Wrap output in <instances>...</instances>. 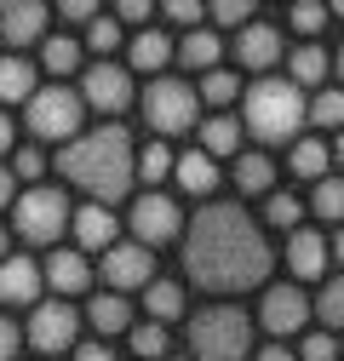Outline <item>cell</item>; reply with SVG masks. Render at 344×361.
<instances>
[{
    "mask_svg": "<svg viewBox=\"0 0 344 361\" xmlns=\"http://www.w3.org/2000/svg\"><path fill=\"white\" fill-rule=\"evenodd\" d=\"M270 241L235 201H207L184 230V276L201 293H252L270 281Z\"/></svg>",
    "mask_w": 344,
    "mask_h": 361,
    "instance_id": "1",
    "label": "cell"
},
{
    "mask_svg": "<svg viewBox=\"0 0 344 361\" xmlns=\"http://www.w3.org/2000/svg\"><path fill=\"white\" fill-rule=\"evenodd\" d=\"M58 172L69 178L75 190H86L98 207L126 201V195H133V184H138V149H133V132H126L121 121H109V126H98V132H80L75 144H63Z\"/></svg>",
    "mask_w": 344,
    "mask_h": 361,
    "instance_id": "2",
    "label": "cell"
},
{
    "mask_svg": "<svg viewBox=\"0 0 344 361\" xmlns=\"http://www.w3.org/2000/svg\"><path fill=\"white\" fill-rule=\"evenodd\" d=\"M241 109H247V132L258 144H287V138L298 144V126L310 121V104L293 80H252Z\"/></svg>",
    "mask_w": 344,
    "mask_h": 361,
    "instance_id": "3",
    "label": "cell"
},
{
    "mask_svg": "<svg viewBox=\"0 0 344 361\" xmlns=\"http://www.w3.org/2000/svg\"><path fill=\"white\" fill-rule=\"evenodd\" d=\"M252 322L235 304H207L190 315V361H247Z\"/></svg>",
    "mask_w": 344,
    "mask_h": 361,
    "instance_id": "4",
    "label": "cell"
},
{
    "mask_svg": "<svg viewBox=\"0 0 344 361\" xmlns=\"http://www.w3.org/2000/svg\"><path fill=\"white\" fill-rule=\"evenodd\" d=\"M138 104H144V121L161 144L178 138V132H195V121H201V92L190 80H172V75H155Z\"/></svg>",
    "mask_w": 344,
    "mask_h": 361,
    "instance_id": "5",
    "label": "cell"
},
{
    "mask_svg": "<svg viewBox=\"0 0 344 361\" xmlns=\"http://www.w3.org/2000/svg\"><path fill=\"white\" fill-rule=\"evenodd\" d=\"M12 230L23 235V247H52L63 230H75V212H69V195L52 190V184H35L18 195L12 207Z\"/></svg>",
    "mask_w": 344,
    "mask_h": 361,
    "instance_id": "6",
    "label": "cell"
},
{
    "mask_svg": "<svg viewBox=\"0 0 344 361\" xmlns=\"http://www.w3.org/2000/svg\"><path fill=\"white\" fill-rule=\"evenodd\" d=\"M80 115H86V98L69 92V86H40L29 98V109H23L29 132L47 138V144H75L80 138Z\"/></svg>",
    "mask_w": 344,
    "mask_h": 361,
    "instance_id": "7",
    "label": "cell"
},
{
    "mask_svg": "<svg viewBox=\"0 0 344 361\" xmlns=\"http://www.w3.org/2000/svg\"><path fill=\"white\" fill-rule=\"evenodd\" d=\"M184 230H190V224H184V212H178L172 195L144 190V195L133 201V235H138V247H166L172 235H184Z\"/></svg>",
    "mask_w": 344,
    "mask_h": 361,
    "instance_id": "8",
    "label": "cell"
},
{
    "mask_svg": "<svg viewBox=\"0 0 344 361\" xmlns=\"http://www.w3.org/2000/svg\"><path fill=\"white\" fill-rule=\"evenodd\" d=\"M29 344L40 355H58V350H75V333H80V315L69 298H52V304H35L29 310Z\"/></svg>",
    "mask_w": 344,
    "mask_h": 361,
    "instance_id": "9",
    "label": "cell"
},
{
    "mask_svg": "<svg viewBox=\"0 0 344 361\" xmlns=\"http://www.w3.org/2000/svg\"><path fill=\"white\" fill-rule=\"evenodd\" d=\"M80 98H86V109H98V115H121L133 98H144L138 86H133V75H126L121 63H92L80 75Z\"/></svg>",
    "mask_w": 344,
    "mask_h": 361,
    "instance_id": "10",
    "label": "cell"
},
{
    "mask_svg": "<svg viewBox=\"0 0 344 361\" xmlns=\"http://www.w3.org/2000/svg\"><path fill=\"white\" fill-rule=\"evenodd\" d=\"M316 315V304L305 298V287L298 281H281V287H264V304H258V322H264V333L276 338H293L298 327H305Z\"/></svg>",
    "mask_w": 344,
    "mask_h": 361,
    "instance_id": "11",
    "label": "cell"
},
{
    "mask_svg": "<svg viewBox=\"0 0 344 361\" xmlns=\"http://www.w3.org/2000/svg\"><path fill=\"white\" fill-rule=\"evenodd\" d=\"M104 281H109V293L149 287V281H155V258H149V247H138V241L109 247V252H104Z\"/></svg>",
    "mask_w": 344,
    "mask_h": 361,
    "instance_id": "12",
    "label": "cell"
},
{
    "mask_svg": "<svg viewBox=\"0 0 344 361\" xmlns=\"http://www.w3.org/2000/svg\"><path fill=\"white\" fill-rule=\"evenodd\" d=\"M0 47H47V6L40 0H18V6H6V18H0Z\"/></svg>",
    "mask_w": 344,
    "mask_h": 361,
    "instance_id": "13",
    "label": "cell"
},
{
    "mask_svg": "<svg viewBox=\"0 0 344 361\" xmlns=\"http://www.w3.org/2000/svg\"><path fill=\"white\" fill-rule=\"evenodd\" d=\"M40 287H47V264H35V258L0 264V304H40Z\"/></svg>",
    "mask_w": 344,
    "mask_h": 361,
    "instance_id": "14",
    "label": "cell"
},
{
    "mask_svg": "<svg viewBox=\"0 0 344 361\" xmlns=\"http://www.w3.org/2000/svg\"><path fill=\"white\" fill-rule=\"evenodd\" d=\"M230 52H235V63H241V69L264 75V69L281 58V35H276L270 23H252V29H241V35L230 40Z\"/></svg>",
    "mask_w": 344,
    "mask_h": 361,
    "instance_id": "15",
    "label": "cell"
},
{
    "mask_svg": "<svg viewBox=\"0 0 344 361\" xmlns=\"http://www.w3.org/2000/svg\"><path fill=\"white\" fill-rule=\"evenodd\" d=\"M47 287L58 293V298H80L86 287H92V264H86V252H52L47 258Z\"/></svg>",
    "mask_w": 344,
    "mask_h": 361,
    "instance_id": "16",
    "label": "cell"
},
{
    "mask_svg": "<svg viewBox=\"0 0 344 361\" xmlns=\"http://www.w3.org/2000/svg\"><path fill=\"white\" fill-rule=\"evenodd\" d=\"M327 258H333V247H327L316 230H293V241H287V269H293L298 281L327 276Z\"/></svg>",
    "mask_w": 344,
    "mask_h": 361,
    "instance_id": "17",
    "label": "cell"
},
{
    "mask_svg": "<svg viewBox=\"0 0 344 361\" xmlns=\"http://www.w3.org/2000/svg\"><path fill=\"white\" fill-rule=\"evenodd\" d=\"M75 241H80V252H109V247H121V241H115V212L98 207V201H86V207L75 212Z\"/></svg>",
    "mask_w": 344,
    "mask_h": 361,
    "instance_id": "18",
    "label": "cell"
},
{
    "mask_svg": "<svg viewBox=\"0 0 344 361\" xmlns=\"http://www.w3.org/2000/svg\"><path fill=\"white\" fill-rule=\"evenodd\" d=\"M219 58H224V35L219 29H190L184 40H178V63L184 69H195V75H212V69H219Z\"/></svg>",
    "mask_w": 344,
    "mask_h": 361,
    "instance_id": "19",
    "label": "cell"
},
{
    "mask_svg": "<svg viewBox=\"0 0 344 361\" xmlns=\"http://www.w3.org/2000/svg\"><path fill=\"white\" fill-rule=\"evenodd\" d=\"M126 58H133V69H144V75H161L172 58H178V40H172L166 29H144V35H133Z\"/></svg>",
    "mask_w": 344,
    "mask_h": 361,
    "instance_id": "20",
    "label": "cell"
},
{
    "mask_svg": "<svg viewBox=\"0 0 344 361\" xmlns=\"http://www.w3.org/2000/svg\"><path fill=\"white\" fill-rule=\"evenodd\" d=\"M241 132H247V121H235V115H212V121H201V132H195V149L201 155H212V161H224V155H241Z\"/></svg>",
    "mask_w": 344,
    "mask_h": 361,
    "instance_id": "21",
    "label": "cell"
},
{
    "mask_svg": "<svg viewBox=\"0 0 344 361\" xmlns=\"http://www.w3.org/2000/svg\"><path fill=\"white\" fill-rule=\"evenodd\" d=\"M35 92H40V86H35V63L23 52H6V58H0V104H23L29 109Z\"/></svg>",
    "mask_w": 344,
    "mask_h": 361,
    "instance_id": "22",
    "label": "cell"
},
{
    "mask_svg": "<svg viewBox=\"0 0 344 361\" xmlns=\"http://www.w3.org/2000/svg\"><path fill=\"white\" fill-rule=\"evenodd\" d=\"M230 178H235V190H241V195H264V201L276 195V161H270V155H258V149L235 155V172H230Z\"/></svg>",
    "mask_w": 344,
    "mask_h": 361,
    "instance_id": "23",
    "label": "cell"
},
{
    "mask_svg": "<svg viewBox=\"0 0 344 361\" xmlns=\"http://www.w3.org/2000/svg\"><path fill=\"white\" fill-rule=\"evenodd\" d=\"M86 322H92L104 338H121V333H133V304H126L121 293H98L92 304H86Z\"/></svg>",
    "mask_w": 344,
    "mask_h": 361,
    "instance_id": "24",
    "label": "cell"
},
{
    "mask_svg": "<svg viewBox=\"0 0 344 361\" xmlns=\"http://www.w3.org/2000/svg\"><path fill=\"white\" fill-rule=\"evenodd\" d=\"M172 178H178V190L184 195H212V190H219V161H212V155H201V149H190V155H178V172H172Z\"/></svg>",
    "mask_w": 344,
    "mask_h": 361,
    "instance_id": "25",
    "label": "cell"
},
{
    "mask_svg": "<svg viewBox=\"0 0 344 361\" xmlns=\"http://www.w3.org/2000/svg\"><path fill=\"white\" fill-rule=\"evenodd\" d=\"M287 69H293V86H298V92H310V86H321V80H327L333 58L316 47V40H298V47H293V58H287Z\"/></svg>",
    "mask_w": 344,
    "mask_h": 361,
    "instance_id": "26",
    "label": "cell"
},
{
    "mask_svg": "<svg viewBox=\"0 0 344 361\" xmlns=\"http://www.w3.org/2000/svg\"><path fill=\"white\" fill-rule=\"evenodd\" d=\"M287 166H293V178H305V184H321L327 166H333V149L321 138H298L293 155H287Z\"/></svg>",
    "mask_w": 344,
    "mask_h": 361,
    "instance_id": "27",
    "label": "cell"
},
{
    "mask_svg": "<svg viewBox=\"0 0 344 361\" xmlns=\"http://www.w3.org/2000/svg\"><path fill=\"white\" fill-rule=\"evenodd\" d=\"M144 310H149V322H161V327H166V322H178V315H184V287H178V281H166V276L149 281V287H144Z\"/></svg>",
    "mask_w": 344,
    "mask_h": 361,
    "instance_id": "28",
    "label": "cell"
},
{
    "mask_svg": "<svg viewBox=\"0 0 344 361\" xmlns=\"http://www.w3.org/2000/svg\"><path fill=\"white\" fill-rule=\"evenodd\" d=\"M80 52H86V40H75V35H52L47 47H40V63H47L52 75H75V69H80Z\"/></svg>",
    "mask_w": 344,
    "mask_h": 361,
    "instance_id": "29",
    "label": "cell"
},
{
    "mask_svg": "<svg viewBox=\"0 0 344 361\" xmlns=\"http://www.w3.org/2000/svg\"><path fill=\"white\" fill-rule=\"evenodd\" d=\"M195 92H201V104H207V109H230V104L241 98V80H235L230 69H212V75H201Z\"/></svg>",
    "mask_w": 344,
    "mask_h": 361,
    "instance_id": "30",
    "label": "cell"
},
{
    "mask_svg": "<svg viewBox=\"0 0 344 361\" xmlns=\"http://www.w3.org/2000/svg\"><path fill=\"white\" fill-rule=\"evenodd\" d=\"M172 172H178V155H172L161 138L138 149V184H161V178H172Z\"/></svg>",
    "mask_w": 344,
    "mask_h": 361,
    "instance_id": "31",
    "label": "cell"
},
{
    "mask_svg": "<svg viewBox=\"0 0 344 361\" xmlns=\"http://www.w3.org/2000/svg\"><path fill=\"white\" fill-rule=\"evenodd\" d=\"M316 322H321V333H344V276H333L327 287H321V298H316Z\"/></svg>",
    "mask_w": 344,
    "mask_h": 361,
    "instance_id": "32",
    "label": "cell"
},
{
    "mask_svg": "<svg viewBox=\"0 0 344 361\" xmlns=\"http://www.w3.org/2000/svg\"><path fill=\"white\" fill-rule=\"evenodd\" d=\"M310 126L344 132V86H321V92L310 98Z\"/></svg>",
    "mask_w": 344,
    "mask_h": 361,
    "instance_id": "33",
    "label": "cell"
},
{
    "mask_svg": "<svg viewBox=\"0 0 344 361\" xmlns=\"http://www.w3.org/2000/svg\"><path fill=\"white\" fill-rule=\"evenodd\" d=\"M310 207H316V218H327V224H338V230H344V178H321Z\"/></svg>",
    "mask_w": 344,
    "mask_h": 361,
    "instance_id": "34",
    "label": "cell"
},
{
    "mask_svg": "<svg viewBox=\"0 0 344 361\" xmlns=\"http://www.w3.org/2000/svg\"><path fill=\"white\" fill-rule=\"evenodd\" d=\"M207 23H212V29H235V35H241V29H252L258 18H252L247 0H219V6H207Z\"/></svg>",
    "mask_w": 344,
    "mask_h": 361,
    "instance_id": "35",
    "label": "cell"
},
{
    "mask_svg": "<svg viewBox=\"0 0 344 361\" xmlns=\"http://www.w3.org/2000/svg\"><path fill=\"white\" fill-rule=\"evenodd\" d=\"M126 338H133V355H144V361H166V327H161V322H138Z\"/></svg>",
    "mask_w": 344,
    "mask_h": 361,
    "instance_id": "36",
    "label": "cell"
},
{
    "mask_svg": "<svg viewBox=\"0 0 344 361\" xmlns=\"http://www.w3.org/2000/svg\"><path fill=\"white\" fill-rule=\"evenodd\" d=\"M161 18L172 23V29H207V6H195V0H166V6H161Z\"/></svg>",
    "mask_w": 344,
    "mask_h": 361,
    "instance_id": "37",
    "label": "cell"
},
{
    "mask_svg": "<svg viewBox=\"0 0 344 361\" xmlns=\"http://www.w3.org/2000/svg\"><path fill=\"white\" fill-rule=\"evenodd\" d=\"M298 212H305V207H298V195H287V190H276L264 201V218L276 224V230H298Z\"/></svg>",
    "mask_w": 344,
    "mask_h": 361,
    "instance_id": "38",
    "label": "cell"
},
{
    "mask_svg": "<svg viewBox=\"0 0 344 361\" xmlns=\"http://www.w3.org/2000/svg\"><path fill=\"white\" fill-rule=\"evenodd\" d=\"M115 47H121V23H115V18H98L92 29H86V52H98L104 63H109Z\"/></svg>",
    "mask_w": 344,
    "mask_h": 361,
    "instance_id": "39",
    "label": "cell"
},
{
    "mask_svg": "<svg viewBox=\"0 0 344 361\" xmlns=\"http://www.w3.org/2000/svg\"><path fill=\"white\" fill-rule=\"evenodd\" d=\"M298 361H338V338L333 333H305L298 338Z\"/></svg>",
    "mask_w": 344,
    "mask_h": 361,
    "instance_id": "40",
    "label": "cell"
},
{
    "mask_svg": "<svg viewBox=\"0 0 344 361\" xmlns=\"http://www.w3.org/2000/svg\"><path fill=\"white\" fill-rule=\"evenodd\" d=\"M287 23H293V29H298V35H316V29H321V23H327V12H321V6H316V0H298V6H293V12H287Z\"/></svg>",
    "mask_w": 344,
    "mask_h": 361,
    "instance_id": "41",
    "label": "cell"
},
{
    "mask_svg": "<svg viewBox=\"0 0 344 361\" xmlns=\"http://www.w3.org/2000/svg\"><path fill=\"white\" fill-rule=\"evenodd\" d=\"M58 18H63V23H75V29H92L104 12L92 6V0H63V6H58Z\"/></svg>",
    "mask_w": 344,
    "mask_h": 361,
    "instance_id": "42",
    "label": "cell"
},
{
    "mask_svg": "<svg viewBox=\"0 0 344 361\" xmlns=\"http://www.w3.org/2000/svg\"><path fill=\"white\" fill-rule=\"evenodd\" d=\"M40 172H47V155H40L35 144H23V149L12 155V178H40Z\"/></svg>",
    "mask_w": 344,
    "mask_h": 361,
    "instance_id": "43",
    "label": "cell"
},
{
    "mask_svg": "<svg viewBox=\"0 0 344 361\" xmlns=\"http://www.w3.org/2000/svg\"><path fill=\"white\" fill-rule=\"evenodd\" d=\"M149 18H155V12L144 6V0H121V6H115V23H133L138 35H144V23H149Z\"/></svg>",
    "mask_w": 344,
    "mask_h": 361,
    "instance_id": "44",
    "label": "cell"
},
{
    "mask_svg": "<svg viewBox=\"0 0 344 361\" xmlns=\"http://www.w3.org/2000/svg\"><path fill=\"white\" fill-rule=\"evenodd\" d=\"M18 344H23L18 322H12V315H0V361H12V355H18Z\"/></svg>",
    "mask_w": 344,
    "mask_h": 361,
    "instance_id": "45",
    "label": "cell"
},
{
    "mask_svg": "<svg viewBox=\"0 0 344 361\" xmlns=\"http://www.w3.org/2000/svg\"><path fill=\"white\" fill-rule=\"evenodd\" d=\"M75 361H115L109 344H75Z\"/></svg>",
    "mask_w": 344,
    "mask_h": 361,
    "instance_id": "46",
    "label": "cell"
},
{
    "mask_svg": "<svg viewBox=\"0 0 344 361\" xmlns=\"http://www.w3.org/2000/svg\"><path fill=\"white\" fill-rule=\"evenodd\" d=\"M252 361H298V350H287V344H264Z\"/></svg>",
    "mask_w": 344,
    "mask_h": 361,
    "instance_id": "47",
    "label": "cell"
},
{
    "mask_svg": "<svg viewBox=\"0 0 344 361\" xmlns=\"http://www.w3.org/2000/svg\"><path fill=\"white\" fill-rule=\"evenodd\" d=\"M12 144H18V132H12V121H6V115H0V155H6Z\"/></svg>",
    "mask_w": 344,
    "mask_h": 361,
    "instance_id": "48",
    "label": "cell"
},
{
    "mask_svg": "<svg viewBox=\"0 0 344 361\" xmlns=\"http://www.w3.org/2000/svg\"><path fill=\"white\" fill-rule=\"evenodd\" d=\"M0 207H18V201H12V172H6V166H0Z\"/></svg>",
    "mask_w": 344,
    "mask_h": 361,
    "instance_id": "49",
    "label": "cell"
},
{
    "mask_svg": "<svg viewBox=\"0 0 344 361\" xmlns=\"http://www.w3.org/2000/svg\"><path fill=\"white\" fill-rule=\"evenodd\" d=\"M6 258H12V235H6V230H0V264H6Z\"/></svg>",
    "mask_w": 344,
    "mask_h": 361,
    "instance_id": "50",
    "label": "cell"
},
{
    "mask_svg": "<svg viewBox=\"0 0 344 361\" xmlns=\"http://www.w3.org/2000/svg\"><path fill=\"white\" fill-rule=\"evenodd\" d=\"M333 161L344 166V132H338V138H333Z\"/></svg>",
    "mask_w": 344,
    "mask_h": 361,
    "instance_id": "51",
    "label": "cell"
},
{
    "mask_svg": "<svg viewBox=\"0 0 344 361\" xmlns=\"http://www.w3.org/2000/svg\"><path fill=\"white\" fill-rule=\"evenodd\" d=\"M333 75H338V80H344V47H338V52H333Z\"/></svg>",
    "mask_w": 344,
    "mask_h": 361,
    "instance_id": "52",
    "label": "cell"
},
{
    "mask_svg": "<svg viewBox=\"0 0 344 361\" xmlns=\"http://www.w3.org/2000/svg\"><path fill=\"white\" fill-rule=\"evenodd\" d=\"M333 258H338V264H344V230H338V235H333Z\"/></svg>",
    "mask_w": 344,
    "mask_h": 361,
    "instance_id": "53",
    "label": "cell"
},
{
    "mask_svg": "<svg viewBox=\"0 0 344 361\" xmlns=\"http://www.w3.org/2000/svg\"><path fill=\"white\" fill-rule=\"evenodd\" d=\"M333 18H338V23H344V0H338V12H333Z\"/></svg>",
    "mask_w": 344,
    "mask_h": 361,
    "instance_id": "54",
    "label": "cell"
},
{
    "mask_svg": "<svg viewBox=\"0 0 344 361\" xmlns=\"http://www.w3.org/2000/svg\"><path fill=\"white\" fill-rule=\"evenodd\" d=\"M166 361H184V355H166Z\"/></svg>",
    "mask_w": 344,
    "mask_h": 361,
    "instance_id": "55",
    "label": "cell"
}]
</instances>
